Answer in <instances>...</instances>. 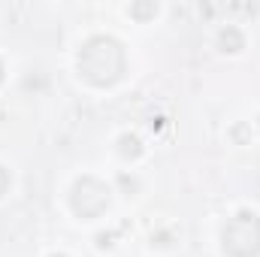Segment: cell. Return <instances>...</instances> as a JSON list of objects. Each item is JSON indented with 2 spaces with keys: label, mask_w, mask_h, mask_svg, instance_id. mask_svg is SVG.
Listing matches in <instances>:
<instances>
[{
  "label": "cell",
  "mask_w": 260,
  "mask_h": 257,
  "mask_svg": "<svg viewBox=\"0 0 260 257\" xmlns=\"http://www.w3.org/2000/svg\"><path fill=\"white\" fill-rule=\"evenodd\" d=\"M257 227H260V221L254 215H248V212L236 215V221L224 230V248L236 257L239 254V245H245L242 248V257H254L260 251V233L251 236V230H257Z\"/></svg>",
  "instance_id": "cell-1"
}]
</instances>
